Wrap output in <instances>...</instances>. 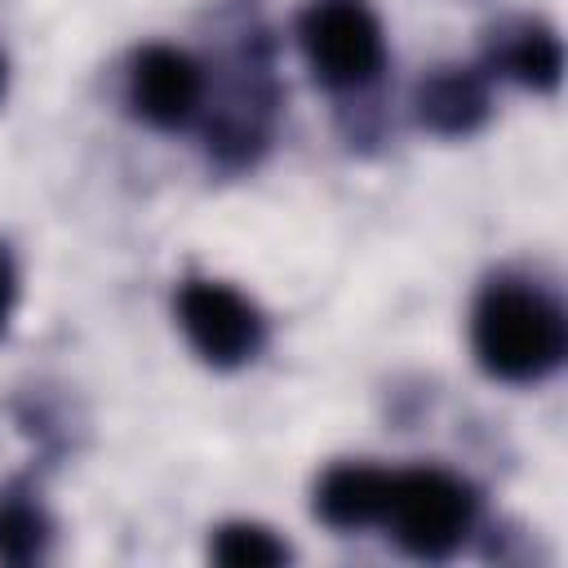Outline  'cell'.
Masks as SVG:
<instances>
[{"instance_id": "cell-1", "label": "cell", "mask_w": 568, "mask_h": 568, "mask_svg": "<svg viewBox=\"0 0 568 568\" xmlns=\"http://www.w3.org/2000/svg\"><path fill=\"white\" fill-rule=\"evenodd\" d=\"M470 333L479 364L501 382H541L564 359V311L528 284H488Z\"/></svg>"}, {"instance_id": "cell-2", "label": "cell", "mask_w": 568, "mask_h": 568, "mask_svg": "<svg viewBox=\"0 0 568 568\" xmlns=\"http://www.w3.org/2000/svg\"><path fill=\"white\" fill-rule=\"evenodd\" d=\"M470 519H475V497L457 475L435 470V466L390 475L382 524H390V532L399 537V546L408 555H417V559L453 555L457 541L466 537Z\"/></svg>"}, {"instance_id": "cell-3", "label": "cell", "mask_w": 568, "mask_h": 568, "mask_svg": "<svg viewBox=\"0 0 568 568\" xmlns=\"http://www.w3.org/2000/svg\"><path fill=\"white\" fill-rule=\"evenodd\" d=\"M297 36H302L306 62L333 89L368 84L386 62L382 22L373 18L364 0H315L302 13Z\"/></svg>"}, {"instance_id": "cell-4", "label": "cell", "mask_w": 568, "mask_h": 568, "mask_svg": "<svg viewBox=\"0 0 568 568\" xmlns=\"http://www.w3.org/2000/svg\"><path fill=\"white\" fill-rule=\"evenodd\" d=\"M178 320H182V333L191 337V346L217 368L244 364L262 346L257 306L248 297H240L235 288L213 284V280H191L178 293Z\"/></svg>"}, {"instance_id": "cell-5", "label": "cell", "mask_w": 568, "mask_h": 568, "mask_svg": "<svg viewBox=\"0 0 568 568\" xmlns=\"http://www.w3.org/2000/svg\"><path fill=\"white\" fill-rule=\"evenodd\" d=\"M204 98V75L200 67L169 44H146L133 67H129V106L155 124V129H173L186 124L195 115Z\"/></svg>"}, {"instance_id": "cell-6", "label": "cell", "mask_w": 568, "mask_h": 568, "mask_svg": "<svg viewBox=\"0 0 568 568\" xmlns=\"http://www.w3.org/2000/svg\"><path fill=\"white\" fill-rule=\"evenodd\" d=\"M484 115H488V89L484 75H475L470 67H444L417 89V120L444 138L479 129Z\"/></svg>"}, {"instance_id": "cell-7", "label": "cell", "mask_w": 568, "mask_h": 568, "mask_svg": "<svg viewBox=\"0 0 568 568\" xmlns=\"http://www.w3.org/2000/svg\"><path fill=\"white\" fill-rule=\"evenodd\" d=\"M386 493H390V470L346 462V466H333L324 475L315 510L333 528H368V524H382Z\"/></svg>"}, {"instance_id": "cell-8", "label": "cell", "mask_w": 568, "mask_h": 568, "mask_svg": "<svg viewBox=\"0 0 568 568\" xmlns=\"http://www.w3.org/2000/svg\"><path fill=\"white\" fill-rule=\"evenodd\" d=\"M501 67L510 80L528 84V89H555L559 71H564V49L559 36L541 22H524L515 31V40L501 49Z\"/></svg>"}, {"instance_id": "cell-9", "label": "cell", "mask_w": 568, "mask_h": 568, "mask_svg": "<svg viewBox=\"0 0 568 568\" xmlns=\"http://www.w3.org/2000/svg\"><path fill=\"white\" fill-rule=\"evenodd\" d=\"M44 537H49V524L31 501H22V497L0 501V559L27 564L44 550Z\"/></svg>"}, {"instance_id": "cell-10", "label": "cell", "mask_w": 568, "mask_h": 568, "mask_svg": "<svg viewBox=\"0 0 568 568\" xmlns=\"http://www.w3.org/2000/svg\"><path fill=\"white\" fill-rule=\"evenodd\" d=\"M213 559L217 564H235V568H244V564L248 568H257V564H284L288 559V546L275 541L257 524H226L213 537Z\"/></svg>"}, {"instance_id": "cell-11", "label": "cell", "mask_w": 568, "mask_h": 568, "mask_svg": "<svg viewBox=\"0 0 568 568\" xmlns=\"http://www.w3.org/2000/svg\"><path fill=\"white\" fill-rule=\"evenodd\" d=\"M9 306H13V266H9V257L0 248V328L9 320Z\"/></svg>"}, {"instance_id": "cell-12", "label": "cell", "mask_w": 568, "mask_h": 568, "mask_svg": "<svg viewBox=\"0 0 568 568\" xmlns=\"http://www.w3.org/2000/svg\"><path fill=\"white\" fill-rule=\"evenodd\" d=\"M0 84H4V62H0Z\"/></svg>"}]
</instances>
